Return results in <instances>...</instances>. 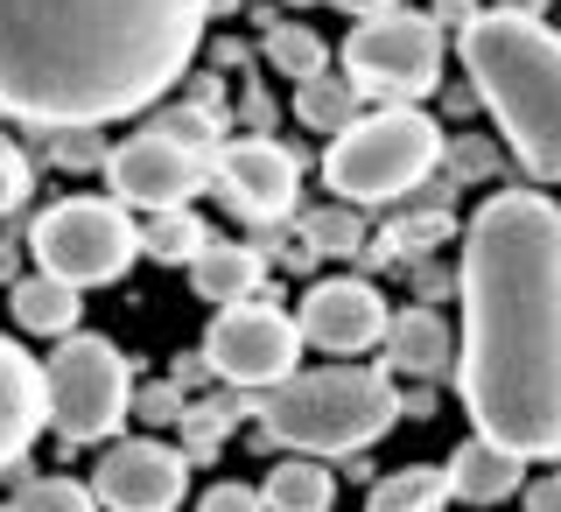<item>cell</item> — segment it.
I'll return each instance as SVG.
<instances>
[{
  "label": "cell",
  "mask_w": 561,
  "mask_h": 512,
  "mask_svg": "<svg viewBox=\"0 0 561 512\" xmlns=\"http://www.w3.org/2000/svg\"><path fill=\"white\" fill-rule=\"evenodd\" d=\"M463 394L478 435L526 464L561 456V204L499 190L463 232Z\"/></svg>",
  "instance_id": "cell-1"
},
{
  "label": "cell",
  "mask_w": 561,
  "mask_h": 512,
  "mask_svg": "<svg viewBox=\"0 0 561 512\" xmlns=\"http://www.w3.org/2000/svg\"><path fill=\"white\" fill-rule=\"evenodd\" d=\"M204 22L210 0H0V113L49 134L148 113Z\"/></svg>",
  "instance_id": "cell-2"
},
{
  "label": "cell",
  "mask_w": 561,
  "mask_h": 512,
  "mask_svg": "<svg viewBox=\"0 0 561 512\" xmlns=\"http://www.w3.org/2000/svg\"><path fill=\"white\" fill-rule=\"evenodd\" d=\"M463 70L519 169L561 183V35L526 8H478L463 22Z\"/></svg>",
  "instance_id": "cell-3"
},
{
  "label": "cell",
  "mask_w": 561,
  "mask_h": 512,
  "mask_svg": "<svg viewBox=\"0 0 561 512\" xmlns=\"http://www.w3.org/2000/svg\"><path fill=\"white\" fill-rule=\"evenodd\" d=\"M400 421V394L379 365H330V373H288L260 400V443L302 456H358Z\"/></svg>",
  "instance_id": "cell-4"
},
{
  "label": "cell",
  "mask_w": 561,
  "mask_h": 512,
  "mask_svg": "<svg viewBox=\"0 0 561 512\" xmlns=\"http://www.w3.org/2000/svg\"><path fill=\"white\" fill-rule=\"evenodd\" d=\"M435 162H443V127L421 105H379V113H358L344 134H330L323 183L344 204H393L428 183Z\"/></svg>",
  "instance_id": "cell-5"
},
{
  "label": "cell",
  "mask_w": 561,
  "mask_h": 512,
  "mask_svg": "<svg viewBox=\"0 0 561 512\" xmlns=\"http://www.w3.org/2000/svg\"><path fill=\"white\" fill-rule=\"evenodd\" d=\"M43 394H49V429H57L70 450L105 443V435L134 414V373H127V359H119V344L84 338V330H70V338L49 351Z\"/></svg>",
  "instance_id": "cell-6"
},
{
  "label": "cell",
  "mask_w": 561,
  "mask_h": 512,
  "mask_svg": "<svg viewBox=\"0 0 561 512\" xmlns=\"http://www.w3.org/2000/svg\"><path fill=\"white\" fill-rule=\"evenodd\" d=\"M28 253L49 274L78 281V288H105V281H119L140 260V225L127 218L119 197H64L35 218Z\"/></svg>",
  "instance_id": "cell-7"
},
{
  "label": "cell",
  "mask_w": 561,
  "mask_h": 512,
  "mask_svg": "<svg viewBox=\"0 0 561 512\" xmlns=\"http://www.w3.org/2000/svg\"><path fill=\"white\" fill-rule=\"evenodd\" d=\"M344 70L386 105H414L443 84V22L414 8L365 14L344 43Z\"/></svg>",
  "instance_id": "cell-8"
},
{
  "label": "cell",
  "mask_w": 561,
  "mask_h": 512,
  "mask_svg": "<svg viewBox=\"0 0 561 512\" xmlns=\"http://www.w3.org/2000/svg\"><path fill=\"white\" fill-rule=\"evenodd\" d=\"M204 359L225 386L267 394V386H280L295 373V359H302V323L280 303H267V295H245V303L218 309V323H210V338H204Z\"/></svg>",
  "instance_id": "cell-9"
},
{
  "label": "cell",
  "mask_w": 561,
  "mask_h": 512,
  "mask_svg": "<svg viewBox=\"0 0 561 512\" xmlns=\"http://www.w3.org/2000/svg\"><path fill=\"white\" fill-rule=\"evenodd\" d=\"M210 169H218V155L204 148H183L175 134H162L148 120L134 140H119L113 155H105V183H113V197L127 211H169V204H190L197 190L210 183Z\"/></svg>",
  "instance_id": "cell-10"
},
{
  "label": "cell",
  "mask_w": 561,
  "mask_h": 512,
  "mask_svg": "<svg viewBox=\"0 0 561 512\" xmlns=\"http://www.w3.org/2000/svg\"><path fill=\"white\" fill-rule=\"evenodd\" d=\"M218 197L239 211V218L253 225H274L295 211V190H302V155L280 148V140L253 134V140H232V148H218Z\"/></svg>",
  "instance_id": "cell-11"
},
{
  "label": "cell",
  "mask_w": 561,
  "mask_h": 512,
  "mask_svg": "<svg viewBox=\"0 0 561 512\" xmlns=\"http://www.w3.org/2000/svg\"><path fill=\"white\" fill-rule=\"evenodd\" d=\"M183 485H190V456L140 435V443H119L99 456L92 470V491L105 512H175L183 505Z\"/></svg>",
  "instance_id": "cell-12"
},
{
  "label": "cell",
  "mask_w": 561,
  "mask_h": 512,
  "mask_svg": "<svg viewBox=\"0 0 561 512\" xmlns=\"http://www.w3.org/2000/svg\"><path fill=\"white\" fill-rule=\"evenodd\" d=\"M302 344L316 351H337V359H358V351L386 344V323H393V309H386V295L373 281L344 274V281H316L302 295Z\"/></svg>",
  "instance_id": "cell-13"
},
{
  "label": "cell",
  "mask_w": 561,
  "mask_h": 512,
  "mask_svg": "<svg viewBox=\"0 0 561 512\" xmlns=\"http://www.w3.org/2000/svg\"><path fill=\"white\" fill-rule=\"evenodd\" d=\"M49 429V394H43V365L28 359L14 338H0V470L22 464L28 443Z\"/></svg>",
  "instance_id": "cell-14"
},
{
  "label": "cell",
  "mask_w": 561,
  "mask_h": 512,
  "mask_svg": "<svg viewBox=\"0 0 561 512\" xmlns=\"http://www.w3.org/2000/svg\"><path fill=\"white\" fill-rule=\"evenodd\" d=\"M519 470H526L519 450L491 443V435H470V443L449 456V499H463V505H499V499H513V491H519Z\"/></svg>",
  "instance_id": "cell-15"
},
{
  "label": "cell",
  "mask_w": 561,
  "mask_h": 512,
  "mask_svg": "<svg viewBox=\"0 0 561 512\" xmlns=\"http://www.w3.org/2000/svg\"><path fill=\"white\" fill-rule=\"evenodd\" d=\"M260 274H267V260L253 253V246H239V239H218L210 232V246L197 260H190V288H197V303H245V295L260 288Z\"/></svg>",
  "instance_id": "cell-16"
},
{
  "label": "cell",
  "mask_w": 561,
  "mask_h": 512,
  "mask_svg": "<svg viewBox=\"0 0 561 512\" xmlns=\"http://www.w3.org/2000/svg\"><path fill=\"white\" fill-rule=\"evenodd\" d=\"M14 323L35 330V338H70L78 330V281H64V274H14Z\"/></svg>",
  "instance_id": "cell-17"
},
{
  "label": "cell",
  "mask_w": 561,
  "mask_h": 512,
  "mask_svg": "<svg viewBox=\"0 0 561 512\" xmlns=\"http://www.w3.org/2000/svg\"><path fill=\"white\" fill-rule=\"evenodd\" d=\"M386 351H393V359H386L393 373L435 379L456 359V338H449V323L435 309H408V316H393V323H386Z\"/></svg>",
  "instance_id": "cell-18"
},
{
  "label": "cell",
  "mask_w": 561,
  "mask_h": 512,
  "mask_svg": "<svg viewBox=\"0 0 561 512\" xmlns=\"http://www.w3.org/2000/svg\"><path fill=\"white\" fill-rule=\"evenodd\" d=\"M260 499H267V512H330V499H337V478H330L316 456L288 450V464H274V470H267Z\"/></svg>",
  "instance_id": "cell-19"
},
{
  "label": "cell",
  "mask_w": 561,
  "mask_h": 512,
  "mask_svg": "<svg viewBox=\"0 0 561 512\" xmlns=\"http://www.w3.org/2000/svg\"><path fill=\"white\" fill-rule=\"evenodd\" d=\"M358 99H365V84L351 78H330V70H316V78L295 84V120H302L309 134H344L351 120H358Z\"/></svg>",
  "instance_id": "cell-20"
},
{
  "label": "cell",
  "mask_w": 561,
  "mask_h": 512,
  "mask_svg": "<svg viewBox=\"0 0 561 512\" xmlns=\"http://www.w3.org/2000/svg\"><path fill=\"white\" fill-rule=\"evenodd\" d=\"M204 246H210V225L190 204H169V211H154V218L140 225V253L162 260V268H190Z\"/></svg>",
  "instance_id": "cell-21"
},
{
  "label": "cell",
  "mask_w": 561,
  "mask_h": 512,
  "mask_svg": "<svg viewBox=\"0 0 561 512\" xmlns=\"http://www.w3.org/2000/svg\"><path fill=\"white\" fill-rule=\"evenodd\" d=\"M449 505V464L435 470V464H408V470H393L379 491H373V505L365 512H443Z\"/></svg>",
  "instance_id": "cell-22"
},
{
  "label": "cell",
  "mask_w": 561,
  "mask_h": 512,
  "mask_svg": "<svg viewBox=\"0 0 561 512\" xmlns=\"http://www.w3.org/2000/svg\"><path fill=\"white\" fill-rule=\"evenodd\" d=\"M267 64L280 70V78H316V70H330V49H323V35L302 29V22H274L267 29Z\"/></svg>",
  "instance_id": "cell-23"
},
{
  "label": "cell",
  "mask_w": 561,
  "mask_h": 512,
  "mask_svg": "<svg viewBox=\"0 0 561 512\" xmlns=\"http://www.w3.org/2000/svg\"><path fill=\"white\" fill-rule=\"evenodd\" d=\"M8 512H99V491L78 478H22Z\"/></svg>",
  "instance_id": "cell-24"
},
{
  "label": "cell",
  "mask_w": 561,
  "mask_h": 512,
  "mask_svg": "<svg viewBox=\"0 0 561 512\" xmlns=\"http://www.w3.org/2000/svg\"><path fill=\"white\" fill-rule=\"evenodd\" d=\"M302 239L316 246V253H365V218L358 204H330V211H309L302 218Z\"/></svg>",
  "instance_id": "cell-25"
},
{
  "label": "cell",
  "mask_w": 561,
  "mask_h": 512,
  "mask_svg": "<svg viewBox=\"0 0 561 512\" xmlns=\"http://www.w3.org/2000/svg\"><path fill=\"white\" fill-rule=\"evenodd\" d=\"M49 155H57V169H105V140L92 134V127H57L49 134Z\"/></svg>",
  "instance_id": "cell-26"
},
{
  "label": "cell",
  "mask_w": 561,
  "mask_h": 512,
  "mask_svg": "<svg viewBox=\"0 0 561 512\" xmlns=\"http://www.w3.org/2000/svg\"><path fill=\"white\" fill-rule=\"evenodd\" d=\"M28 190H35V169H28V155L14 148L8 134H0V218L28 204Z\"/></svg>",
  "instance_id": "cell-27"
},
{
  "label": "cell",
  "mask_w": 561,
  "mask_h": 512,
  "mask_svg": "<svg viewBox=\"0 0 561 512\" xmlns=\"http://www.w3.org/2000/svg\"><path fill=\"white\" fill-rule=\"evenodd\" d=\"M428 239H449V218H443V211H428V218H400L393 232H386V246H373V253H421Z\"/></svg>",
  "instance_id": "cell-28"
},
{
  "label": "cell",
  "mask_w": 561,
  "mask_h": 512,
  "mask_svg": "<svg viewBox=\"0 0 561 512\" xmlns=\"http://www.w3.org/2000/svg\"><path fill=\"white\" fill-rule=\"evenodd\" d=\"M197 512H267V499H260L253 485H239V478H225V485H210L204 499H197Z\"/></svg>",
  "instance_id": "cell-29"
},
{
  "label": "cell",
  "mask_w": 561,
  "mask_h": 512,
  "mask_svg": "<svg viewBox=\"0 0 561 512\" xmlns=\"http://www.w3.org/2000/svg\"><path fill=\"white\" fill-rule=\"evenodd\" d=\"M134 408H140V421H154V429H169V421H183V386H148V394H140L134 400Z\"/></svg>",
  "instance_id": "cell-30"
},
{
  "label": "cell",
  "mask_w": 561,
  "mask_h": 512,
  "mask_svg": "<svg viewBox=\"0 0 561 512\" xmlns=\"http://www.w3.org/2000/svg\"><path fill=\"white\" fill-rule=\"evenodd\" d=\"M526 512H561V470H548V478L526 485Z\"/></svg>",
  "instance_id": "cell-31"
},
{
  "label": "cell",
  "mask_w": 561,
  "mask_h": 512,
  "mask_svg": "<svg viewBox=\"0 0 561 512\" xmlns=\"http://www.w3.org/2000/svg\"><path fill=\"white\" fill-rule=\"evenodd\" d=\"M470 14H478V0H435V22H456V29H463Z\"/></svg>",
  "instance_id": "cell-32"
},
{
  "label": "cell",
  "mask_w": 561,
  "mask_h": 512,
  "mask_svg": "<svg viewBox=\"0 0 561 512\" xmlns=\"http://www.w3.org/2000/svg\"><path fill=\"white\" fill-rule=\"evenodd\" d=\"M14 274H22V246L0 239V288H14Z\"/></svg>",
  "instance_id": "cell-33"
},
{
  "label": "cell",
  "mask_w": 561,
  "mask_h": 512,
  "mask_svg": "<svg viewBox=\"0 0 561 512\" xmlns=\"http://www.w3.org/2000/svg\"><path fill=\"white\" fill-rule=\"evenodd\" d=\"M330 8H344V14H358V22H365V14H386V8H400V0H330Z\"/></svg>",
  "instance_id": "cell-34"
},
{
  "label": "cell",
  "mask_w": 561,
  "mask_h": 512,
  "mask_svg": "<svg viewBox=\"0 0 561 512\" xmlns=\"http://www.w3.org/2000/svg\"><path fill=\"white\" fill-rule=\"evenodd\" d=\"M295 8H302V0H295Z\"/></svg>",
  "instance_id": "cell-35"
},
{
  "label": "cell",
  "mask_w": 561,
  "mask_h": 512,
  "mask_svg": "<svg viewBox=\"0 0 561 512\" xmlns=\"http://www.w3.org/2000/svg\"><path fill=\"white\" fill-rule=\"evenodd\" d=\"M0 512H8V505H0Z\"/></svg>",
  "instance_id": "cell-36"
}]
</instances>
